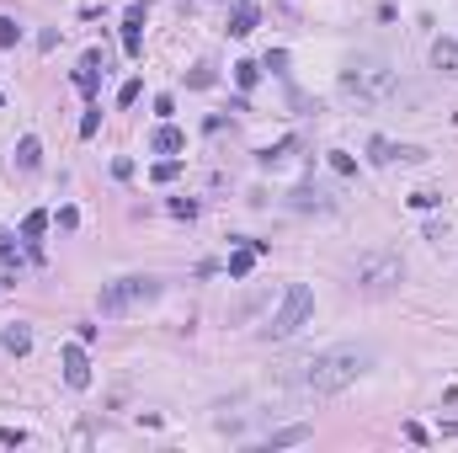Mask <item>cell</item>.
<instances>
[{
  "label": "cell",
  "mask_w": 458,
  "mask_h": 453,
  "mask_svg": "<svg viewBox=\"0 0 458 453\" xmlns=\"http://www.w3.org/2000/svg\"><path fill=\"white\" fill-rule=\"evenodd\" d=\"M59 363H64V384H70V389H85V384H91V358H85V346H80V342L64 346Z\"/></svg>",
  "instance_id": "obj_8"
},
{
  "label": "cell",
  "mask_w": 458,
  "mask_h": 453,
  "mask_svg": "<svg viewBox=\"0 0 458 453\" xmlns=\"http://www.w3.org/2000/svg\"><path fill=\"white\" fill-rule=\"evenodd\" d=\"M171 214H176V219H197V203H192V198H171Z\"/></svg>",
  "instance_id": "obj_26"
},
{
  "label": "cell",
  "mask_w": 458,
  "mask_h": 453,
  "mask_svg": "<svg viewBox=\"0 0 458 453\" xmlns=\"http://www.w3.org/2000/svg\"><path fill=\"white\" fill-rule=\"evenodd\" d=\"M75 224H80V214H75V208L64 203V208H59V229H75Z\"/></svg>",
  "instance_id": "obj_29"
},
{
  "label": "cell",
  "mask_w": 458,
  "mask_h": 453,
  "mask_svg": "<svg viewBox=\"0 0 458 453\" xmlns=\"http://www.w3.org/2000/svg\"><path fill=\"white\" fill-rule=\"evenodd\" d=\"M187 85H197V91H208V85H213V64H197V70L187 75Z\"/></svg>",
  "instance_id": "obj_22"
},
{
  "label": "cell",
  "mask_w": 458,
  "mask_h": 453,
  "mask_svg": "<svg viewBox=\"0 0 458 453\" xmlns=\"http://www.w3.org/2000/svg\"><path fill=\"white\" fill-rule=\"evenodd\" d=\"M373 342H341V346H326V352H314L309 363H299V394L309 400V394H336L347 389V384H357L362 373L373 368Z\"/></svg>",
  "instance_id": "obj_1"
},
{
  "label": "cell",
  "mask_w": 458,
  "mask_h": 453,
  "mask_svg": "<svg viewBox=\"0 0 458 453\" xmlns=\"http://www.w3.org/2000/svg\"><path fill=\"white\" fill-rule=\"evenodd\" d=\"M309 310H314V294H309L304 283H288L283 304L272 310V320H266V336H272V342H288V336L299 331L304 320H309Z\"/></svg>",
  "instance_id": "obj_4"
},
{
  "label": "cell",
  "mask_w": 458,
  "mask_h": 453,
  "mask_svg": "<svg viewBox=\"0 0 458 453\" xmlns=\"http://www.w3.org/2000/svg\"><path fill=\"white\" fill-rule=\"evenodd\" d=\"M97 128H101V107H85V118H80V139H91Z\"/></svg>",
  "instance_id": "obj_23"
},
{
  "label": "cell",
  "mask_w": 458,
  "mask_h": 453,
  "mask_svg": "<svg viewBox=\"0 0 458 453\" xmlns=\"http://www.w3.org/2000/svg\"><path fill=\"white\" fill-rule=\"evenodd\" d=\"M432 64L442 75H458V43H453V37H437V43H432Z\"/></svg>",
  "instance_id": "obj_13"
},
{
  "label": "cell",
  "mask_w": 458,
  "mask_h": 453,
  "mask_svg": "<svg viewBox=\"0 0 458 453\" xmlns=\"http://www.w3.org/2000/svg\"><path fill=\"white\" fill-rule=\"evenodd\" d=\"M330 166H336V171H341V176H352V171H357V160H352V155H347V150H330Z\"/></svg>",
  "instance_id": "obj_25"
},
{
  "label": "cell",
  "mask_w": 458,
  "mask_h": 453,
  "mask_svg": "<svg viewBox=\"0 0 458 453\" xmlns=\"http://www.w3.org/2000/svg\"><path fill=\"white\" fill-rule=\"evenodd\" d=\"M288 208H293V214H330V208H336V198H330L326 187H309V181H304V187L288 192Z\"/></svg>",
  "instance_id": "obj_7"
},
{
  "label": "cell",
  "mask_w": 458,
  "mask_h": 453,
  "mask_svg": "<svg viewBox=\"0 0 458 453\" xmlns=\"http://www.w3.org/2000/svg\"><path fill=\"white\" fill-rule=\"evenodd\" d=\"M101 70H107V59H101V54H85L80 70H75V85H80V91H97V85H101Z\"/></svg>",
  "instance_id": "obj_12"
},
{
  "label": "cell",
  "mask_w": 458,
  "mask_h": 453,
  "mask_svg": "<svg viewBox=\"0 0 458 453\" xmlns=\"http://www.w3.org/2000/svg\"><path fill=\"white\" fill-rule=\"evenodd\" d=\"M37 160H43V144L27 133V139L16 144V171H37Z\"/></svg>",
  "instance_id": "obj_15"
},
{
  "label": "cell",
  "mask_w": 458,
  "mask_h": 453,
  "mask_svg": "<svg viewBox=\"0 0 458 453\" xmlns=\"http://www.w3.org/2000/svg\"><path fill=\"white\" fill-rule=\"evenodd\" d=\"M123 48H128V59H139V48H144V0H133L123 16Z\"/></svg>",
  "instance_id": "obj_10"
},
{
  "label": "cell",
  "mask_w": 458,
  "mask_h": 453,
  "mask_svg": "<svg viewBox=\"0 0 458 453\" xmlns=\"http://www.w3.org/2000/svg\"><path fill=\"white\" fill-rule=\"evenodd\" d=\"M176 176H181V160H155V171H149V181H160V187L176 181Z\"/></svg>",
  "instance_id": "obj_20"
},
{
  "label": "cell",
  "mask_w": 458,
  "mask_h": 453,
  "mask_svg": "<svg viewBox=\"0 0 458 453\" xmlns=\"http://www.w3.org/2000/svg\"><path fill=\"white\" fill-rule=\"evenodd\" d=\"M400 277H405V262H400V250H389V246L357 256V267H352V283H357L362 294H389V288H400Z\"/></svg>",
  "instance_id": "obj_3"
},
{
  "label": "cell",
  "mask_w": 458,
  "mask_h": 453,
  "mask_svg": "<svg viewBox=\"0 0 458 453\" xmlns=\"http://www.w3.org/2000/svg\"><path fill=\"white\" fill-rule=\"evenodd\" d=\"M0 256H6V262H16V240H11V235H0Z\"/></svg>",
  "instance_id": "obj_30"
},
{
  "label": "cell",
  "mask_w": 458,
  "mask_h": 453,
  "mask_svg": "<svg viewBox=\"0 0 458 453\" xmlns=\"http://www.w3.org/2000/svg\"><path fill=\"white\" fill-rule=\"evenodd\" d=\"M160 294L155 277H118V283L101 288V315H128V310H144L149 298Z\"/></svg>",
  "instance_id": "obj_5"
},
{
  "label": "cell",
  "mask_w": 458,
  "mask_h": 453,
  "mask_svg": "<svg viewBox=\"0 0 458 453\" xmlns=\"http://www.w3.org/2000/svg\"><path fill=\"white\" fill-rule=\"evenodd\" d=\"M112 176L128 181V176H133V160H128V155H118V160H112Z\"/></svg>",
  "instance_id": "obj_28"
},
{
  "label": "cell",
  "mask_w": 458,
  "mask_h": 453,
  "mask_svg": "<svg viewBox=\"0 0 458 453\" xmlns=\"http://www.w3.org/2000/svg\"><path fill=\"white\" fill-rule=\"evenodd\" d=\"M22 442H27L22 427H0V448H22Z\"/></svg>",
  "instance_id": "obj_24"
},
{
  "label": "cell",
  "mask_w": 458,
  "mask_h": 453,
  "mask_svg": "<svg viewBox=\"0 0 458 453\" xmlns=\"http://www.w3.org/2000/svg\"><path fill=\"white\" fill-rule=\"evenodd\" d=\"M304 437H309V427L299 421V427H283V432H272V437H266V448H293V442H304Z\"/></svg>",
  "instance_id": "obj_18"
},
{
  "label": "cell",
  "mask_w": 458,
  "mask_h": 453,
  "mask_svg": "<svg viewBox=\"0 0 458 453\" xmlns=\"http://www.w3.org/2000/svg\"><path fill=\"white\" fill-rule=\"evenodd\" d=\"M0 346L16 352V358H27V352H32V331H27V325H6V331H0Z\"/></svg>",
  "instance_id": "obj_14"
},
{
  "label": "cell",
  "mask_w": 458,
  "mask_h": 453,
  "mask_svg": "<svg viewBox=\"0 0 458 453\" xmlns=\"http://www.w3.org/2000/svg\"><path fill=\"white\" fill-rule=\"evenodd\" d=\"M235 80H240V91H251L256 80H261V64H251V59H240L235 64Z\"/></svg>",
  "instance_id": "obj_19"
},
{
  "label": "cell",
  "mask_w": 458,
  "mask_h": 453,
  "mask_svg": "<svg viewBox=\"0 0 458 453\" xmlns=\"http://www.w3.org/2000/svg\"><path fill=\"white\" fill-rule=\"evenodd\" d=\"M272 250V240H240V246L229 250V277H251L256 256H266Z\"/></svg>",
  "instance_id": "obj_9"
},
{
  "label": "cell",
  "mask_w": 458,
  "mask_h": 453,
  "mask_svg": "<svg viewBox=\"0 0 458 453\" xmlns=\"http://www.w3.org/2000/svg\"><path fill=\"white\" fill-rule=\"evenodd\" d=\"M229 32H235V37H251V32H256V6H235V11H229Z\"/></svg>",
  "instance_id": "obj_16"
},
{
  "label": "cell",
  "mask_w": 458,
  "mask_h": 453,
  "mask_svg": "<svg viewBox=\"0 0 458 453\" xmlns=\"http://www.w3.org/2000/svg\"><path fill=\"white\" fill-rule=\"evenodd\" d=\"M368 160H373V166H395V160H400V166H421V160H426V150H421V144L373 139V144H368Z\"/></svg>",
  "instance_id": "obj_6"
},
{
  "label": "cell",
  "mask_w": 458,
  "mask_h": 453,
  "mask_svg": "<svg viewBox=\"0 0 458 453\" xmlns=\"http://www.w3.org/2000/svg\"><path fill=\"white\" fill-rule=\"evenodd\" d=\"M149 150H155V155H176V150H187V133L171 128V123H160V128L149 133Z\"/></svg>",
  "instance_id": "obj_11"
},
{
  "label": "cell",
  "mask_w": 458,
  "mask_h": 453,
  "mask_svg": "<svg viewBox=\"0 0 458 453\" xmlns=\"http://www.w3.org/2000/svg\"><path fill=\"white\" fill-rule=\"evenodd\" d=\"M16 43H22V27L11 16H0V48H16Z\"/></svg>",
  "instance_id": "obj_21"
},
{
  "label": "cell",
  "mask_w": 458,
  "mask_h": 453,
  "mask_svg": "<svg viewBox=\"0 0 458 453\" xmlns=\"http://www.w3.org/2000/svg\"><path fill=\"white\" fill-rule=\"evenodd\" d=\"M0 107H6V96H0Z\"/></svg>",
  "instance_id": "obj_31"
},
{
  "label": "cell",
  "mask_w": 458,
  "mask_h": 453,
  "mask_svg": "<svg viewBox=\"0 0 458 453\" xmlns=\"http://www.w3.org/2000/svg\"><path fill=\"white\" fill-rule=\"evenodd\" d=\"M43 229H49V214H43V208H32V214L22 219V240H27V246H37V240H43Z\"/></svg>",
  "instance_id": "obj_17"
},
{
  "label": "cell",
  "mask_w": 458,
  "mask_h": 453,
  "mask_svg": "<svg viewBox=\"0 0 458 453\" xmlns=\"http://www.w3.org/2000/svg\"><path fill=\"white\" fill-rule=\"evenodd\" d=\"M341 96L347 102H357V107H378V102H389L395 96V70H389L384 59H352L347 70H341Z\"/></svg>",
  "instance_id": "obj_2"
},
{
  "label": "cell",
  "mask_w": 458,
  "mask_h": 453,
  "mask_svg": "<svg viewBox=\"0 0 458 453\" xmlns=\"http://www.w3.org/2000/svg\"><path fill=\"white\" fill-rule=\"evenodd\" d=\"M139 91H144V85H139V80H128V85L118 91V102H123V107H133V102H139Z\"/></svg>",
  "instance_id": "obj_27"
}]
</instances>
